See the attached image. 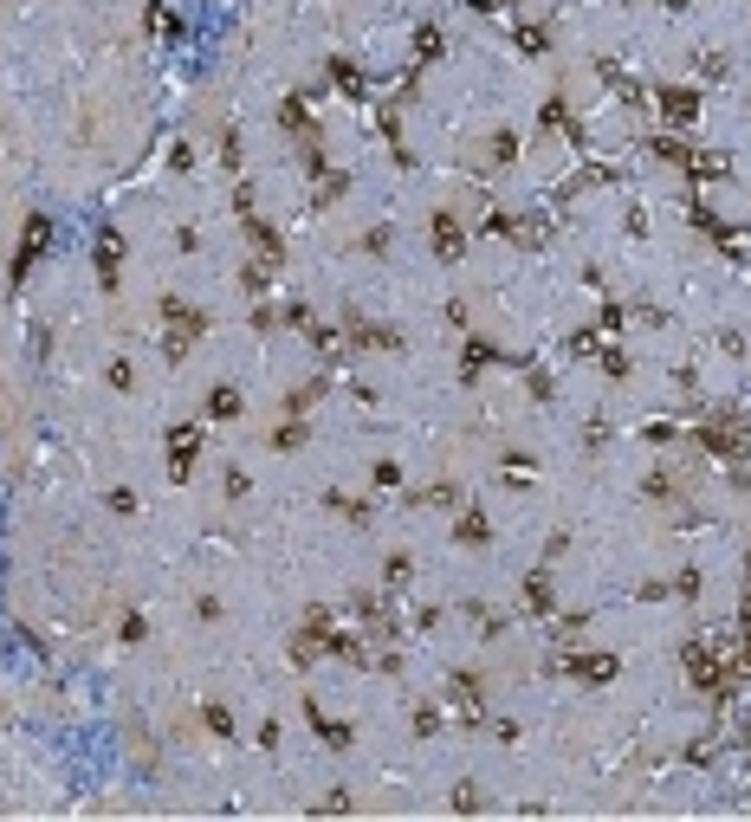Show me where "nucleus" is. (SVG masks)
I'll return each mask as SVG.
<instances>
[{
  "instance_id": "obj_1",
  "label": "nucleus",
  "mask_w": 751,
  "mask_h": 822,
  "mask_svg": "<svg viewBox=\"0 0 751 822\" xmlns=\"http://www.w3.org/2000/svg\"><path fill=\"white\" fill-rule=\"evenodd\" d=\"M162 356H169V363H182L188 356V344H195L201 331H208V311H195V305H182V298H169V305H162Z\"/></svg>"
},
{
  "instance_id": "obj_2",
  "label": "nucleus",
  "mask_w": 751,
  "mask_h": 822,
  "mask_svg": "<svg viewBox=\"0 0 751 822\" xmlns=\"http://www.w3.org/2000/svg\"><path fill=\"white\" fill-rule=\"evenodd\" d=\"M46 246H52V221H46V214H26V240H20V253H13V285L46 259Z\"/></svg>"
},
{
  "instance_id": "obj_3",
  "label": "nucleus",
  "mask_w": 751,
  "mask_h": 822,
  "mask_svg": "<svg viewBox=\"0 0 751 822\" xmlns=\"http://www.w3.org/2000/svg\"><path fill=\"white\" fill-rule=\"evenodd\" d=\"M117 279H124V240L104 227V234H98V285H104V292H117Z\"/></svg>"
},
{
  "instance_id": "obj_4",
  "label": "nucleus",
  "mask_w": 751,
  "mask_h": 822,
  "mask_svg": "<svg viewBox=\"0 0 751 822\" xmlns=\"http://www.w3.org/2000/svg\"><path fill=\"white\" fill-rule=\"evenodd\" d=\"M654 98H661V117H667V123H693V117H700V91L667 85V91H654Z\"/></svg>"
},
{
  "instance_id": "obj_5",
  "label": "nucleus",
  "mask_w": 751,
  "mask_h": 822,
  "mask_svg": "<svg viewBox=\"0 0 751 822\" xmlns=\"http://www.w3.org/2000/svg\"><path fill=\"white\" fill-rule=\"evenodd\" d=\"M195 447H201V428H175L169 434V473L188 479V467H195Z\"/></svg>"
},
{
  "instance_id": "obj_6",
  "label": "nucleus",
  "mask_w": 751,
  "mask_h": 822,
  "mask_svg": "<svg viewBox=\"0 0 751 822\" xmlns=\"http://www.w3.org/2000/svg\"><path fill=\"white\" fill-rule=\"evenodd\" d=\"M570 674L590 680V687H603V680H616V654H577V661H570Z\"/></svg>"
},
{
  "instance_id": "obj_7",
  "label": "nucleus",
  "mask_w": 751,
  "mask_h": 822,
  "mask_svg": "<svg viewBox=\"0 0 751 822\" xmlns=\"http://www.w3.org/2000/svg\"><path fill=\"white\" fill-rule=\"evenodd\" d=\"M460 246H467V240H460V221H454V214H434V253H441L447 266H454Z\"/></svg>"
},
{
  "instance_id": "obj_8",
  "label": "nucleus",
  "mask_w": 751,
  "mask_h": 822,
  "mask_svg": "<svg viewBox=\"0 0 751 822\" xmlns=\"http://www.w3.org/2000/svg\"><path fill=\"white\" fill-rule=\"evenodd\" d=\"M305 719H311V732H318V738H324V745H331V751H344V745H350V725H337V719H324V712H318V706H305Z\"/></svg>"
},
{
  "instance_id": "obj_9",
  "label": "nucleus",
  "mask_w": 751,
  "mask_h": 822,
  "mask_svg": "<svg viewBox=\"0 0 751 822\" xmlns=\"http://www.w3.org/2000/svg\"><path fill=\"white\" fill-rule=\"evenodd\" d=\"M208 415H214V421H234V415H240V389H214V395H208Z\"/></svg>"
},
{
  "instance_id": "obj_10",
  "label": "nucleus",
  "mask_w": 751,
  "mask_h": 822,
  "mask_svg": "<svg viewBox=\"0 0 751 822\" xmlns=\"http://www.w3.org/2000/svg\"><path fill=\"white\" fill-rule=\"evenodd\" d=\"M525 609H531V615H551V583H544V577L525 583Z\"/></svg>"
},
{
  "instance_id": "obj_11",
  "label": "nucleus",
  "mask_w": 751,
  "mask_h": 822,
  "mask_svg": "<svg viewBox=\"0 0 751 822\" xmlns=\"http://www.w3.org/2000/svg\"><path fill=\"white\" fill-rule=\"evenodd\" d=\"M149 33H156V39H175V13L162 7V0H149Z\"/></svg>"
},
{
  "instance_id": "obj_12",
  "label": "nucleus",
  "mask_w": 751,
  "mask_h": 822,
  "mask_svg": "<svg viewBox=\"0 0 751 822\" xmlns=\"http://www.w3.org/2000/svg\"><path fill=\"white\" fill-rule=\"evenodd\" d=\"M454 538H460V544H486V518H480V512H467V518L454 525Z\"/></svg>"
},
{
  "instance_id": "obj_13",
  "label": "nucleus",
  "mask_w": 751,
  "mask_h": 822,
  "mask_svg": "<svg viewBox=\"0 0 751 822\" xmlns=\"http://www.w3.org/2000/svg\"><path fill=\"white\" fill-rule=\"evenodd\" d=\"M486 363H499V350L493 344H467V376H480Z\"/></svg>"
},
{
  "instance_id": "obj_14",
  "label": "nucleus",
  "mask_w": 751,
  "mask_h": 822,
  "mask_svg": "<svg viewBox=\"0 0 751 822\" xmlns=\"http://www.w3.org/2000/svg\"><path fill=\"white\" fill-rule=\"evenodd\" d=\"M331 78H337V85H344V91H363V78H357V65H344V59H337V65H331Z\"/></svg>"
},
{
  "instance_id": "obj_15",
  "label": "nucleus",
  "mask_w": 751,
  "mask_h": 822,
  "mask_svg": "<svg viewBox=\"0 0 751 822\" xmlns=\"http://www.w3.org/2000/svg\"><path fill=\"white\" fill-rule=\"evenodd\" d=\"M415 732H421V738L441 732V712H434V706H415Z\"/></svg>"
},
{
  "instance_id": "obj_16",
  "label": "nucleus",
  "mask_w": 751,
  "mask_h": 822,
  "mask_svg": "<svg viewBox=\"0 0 751 822\" xmlns=\"http://www.w3.org/2000/svg\"><path fill=\"white\" fill-rule=\"evenodd\" d=\"M201 719H208V732H221V738L234 732V719H227V706H208V712H201Z\"/></svg>"
},
{
  "instance_id": "obj_17",
  "label": "nucleus",
  "mask_w": 751,
  "mask_h": 822,
  "mask_svg": "<svg viewBox=\"0 0 751 822\" xmlns=\"http://www.w3.org/2000/svg\"><path fill=\"white\" fill-rule=\"evenodd\" d=\"M518 156V136H493V162H512Z\"/></svg>"
}]
</instances>
